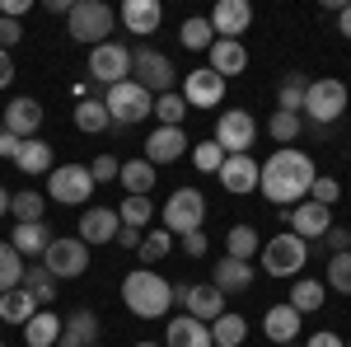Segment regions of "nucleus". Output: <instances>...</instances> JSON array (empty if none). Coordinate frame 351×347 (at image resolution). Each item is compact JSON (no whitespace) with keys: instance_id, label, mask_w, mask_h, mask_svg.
Here are the masks:
<instances>
[{"instance_id":"1","label":"nucleus","mask_w":351,"mask_h":347,"mask_svg":"<svg viewBox=\"0 0 351 347\" xmlns=\"http://www.w3.org/2000/svg\"><path fill=\"white\" fill-rule=\"evenodd\" d=\"M314 179H319V169L309 160V150H295V146H281V150H271L267 160L258 164V188H263V197L276 212L300 207L309 197Z\"/></svg>"},{"instance_id":"2","label":"nucleus","mask_w":351,"mask_h":347,"mask_svg":"<svg viewBox=\"0 0 351 347\" xmlns=\"http://www.w3.org/2000/svg\"><path fill=\"white\" fill-rule=\"evenodd\" d=\"M122 300H127V310L136 320H164L173 310V282H164L150 267H132L122 277Z\"/></svg>"},{"instance_id":"3","label":"nucleus","mask_w":351,"mask_h":347,"mask_svg":"<svg viewBox=\"0 0 351 347\" xmlns=\"http://www.w3.org/2000/svg\"><path fill=\"white\" fill-rule=\"evenodd\" d=\"M112 24H117V14H112V5H104V0H75V5H71V14H66L71 38L84 43V47L112 43Z\"/></svg>"},{"instance_id":"4","label":"nucleus","mask_w":351,"mask_h":347,"mask_svg":"<svg viewBox=\"0 0 351 347\" xmlns=\"http://www.w3.org/2000/svg\"><path fill=\"white\" fill-rule=\"evenodd\" d=\"M104 108L112 117V132H122V127H136V122H145L155 113V94H145L136 80H122L104 89Z\"/></svg>"},{"instance_id":"5","label":"nucleus","mask_w":351,"mask_h":347,"mask_svg":"<svg viewBox=\"0 0 351 347\" xmlns=\"http://www.w3.org/2000/svg\"><path fill=\"white\" fill-rule=\"evenodd\" d=\"M347 85L324 76V80H309L304 89V108H300V117H309L314 127H332V122H342V113H347Z\"/></svg>"},{"instance_id":"6","label":"nucleus","mask_w":351,"mask_h":347,"mask_svg":"<svg viewBox=\"0 0 351 347\" xmlns=\"http://www.w3.org/2000/svg\"><path fill=\"white\" fill-rule=\"evenodd\" d=\"M160 216H164V230L183 240V235H192V230L206 225V197H202L197 188H173Z\"/></svg>"},{"instance_id":"7","label":"nucleus","mask_w":351,"mask_h":347,"mask_svg":"<svg viewBox=\"0 0 351 347\" xmlns=\"http://www.w3.org/2000/svg\"><path fill=\"white\" fill-rule=\"evenodd\" d=\"M304 263H309V244L300 235H291V230H281V235H271L263 244V272L267 277H300Z\"/></svg>"},{"instance_id":"8","label":"nucleus","mask_w":351,"mask_h":347,"mask_svg":"<svg viewBox=\"0 0 351 347\" xmlns=\"http://www.w3.org/2000/svg\"><path fill=\"white\" fill-rule=\"evenodd\" d=\"M132 80L145 89V94H173V85H178V71H173V61L155 47H136L132 52Z\"/></svg>"},{"instance_id":"9","label":"nucleus","mask_w":351,"mask_h":347,"mask_svg":"<svg viewBox=\"0 0 351 347\" xmlns=\"http://www.w3.org/2000/svg\"><path fill=\"white\" fill-rule=\"evenodd\" d=\"M47 197L61 202V207H84L94 197V174L89 164H56L47 174Z\"/></svg>"},{"instance_id":"10","label":"nucleus","mask_w":351,"mask_h":347,"mask_svg":"<svg viewBox=\"0 0 351 347\" xmlns=\"http://www.w3.org/2000/svg\"><path fill=\"white\" fill-rule=\"evenodd\" d=\"M211 141H216L225 155H248L253 141H258V117L243 113V108H230V113H220L216 136H211Z\"/></svg>"},{"instance_id":"11","label":"nucleus","mask_w":351,"mask_h":347,"mask_svg":"<svg viewBox=\"0 0 351 347\" xmlns=\"http://www.w3.org/2000/svg\"><path fill=\"white\" fill-rule=\"evenodd\" d=\"M43 267L52 272L56 282H66V277H84V272H89V244H80L75 235L52 240V244H47V254H43Z\"/></svg>"},{"instance_id":"12","label":"nucleus","mask_w":351,"mask_h":347,"mask_svg":"<svg viewBox=\"0 0 351 347\" xmlns=\"http://www.w3.org/2000/svg\"><path fill=\"white\" fill-rule=\"evenodd\" d=\"M89 76L99 85L132 80V52H127L122 43H99V47H89Z\"/></svg>"},{"instance_id":"13","label":"nucleus","mask_w":351,"mask_h":347,"mask_svg":"<svg viewBox=\"0 0 351 347\" xmlns=\"http://www.w3.org/2000/svg\"><path fill=\"white\" fill-rule=\"evenodd\" d=\"M173 305H183V315L211 324L225 315V291H216L211 282H197V287H173Z\"/></svg>"},{"instance_id":"14","label":"nucleus","mask_w":351,"mask_h":347,"mask_svg":"<svg viewBox=\"0 0 351 347\" xmlns=\"http://www.w3.org/2000/svg\"><path fill=\"white\" fill-rule=\"evenodd\" d=\"M286 225H291V235H300L304 244H319L332 230V212L328 207H319V202H300V207H291V216H286Z\"/></svg>"},{"instance_id":"15","label":"nucleus","mask_w":351,"mask_h":347,"mask_svg":"<svg viewBox=\"0 0 351 347\" xmlns=\"http://www.w3.org/2000/svg\"><path fill=\"white\" fill-rule=\"evenodd\" d=\"M183 104L188 108H220L225 99V80H220L211 66H202V71H188V80H183Z\"/></svg>"},{"instance_id":"16","label":"nucleus","mask_w":351,"mask_h":347,"mask_svg":"<svg viewBox=\"0 0 351 347\" xmlns=\"http://www.w3.org/2000/svg\"><path fill=\"white\" fill-rule=\"evenodd\" d=\"M43 104L38 99H28V94H19V99H10L5 104V117H0V127L10 136H19V141H28V136H38V127H43Z\"/></svg>"},{"instance_id":"17","label":"nucleus","mask_w":351,"mask_h":347,"mask_svg":"<svg viewBox=\"0 0 351 347\" xmlns=\"http://www.w3.org/2000/svg\"><path fill=\"white\" fill-rule=\"evenodd\" d=\"M206 19H211V33H216V38H239V33H248V24H253V5H248V0H216V10H211Z\"/></svg>"},{"instance_id":"18","label":"nucleus","mask_w":351,"mask_h":347,"mask_svg":"<svg viewBox=\"0 0 351 347\" xmlns=\"http://www.w3.org/2000/svg\"><path fill=\"white\" fill-rule=\"evenodd\" d=\"M117 230H122V216L112 212V207H89V212L80 216L75 240H80V244H112V240H117Z\"/></svg>"},{"instance_id":"19","label":"nucleus","mask_w":351,"mask_h":347,"mask_svg":"<svg viewBox=\"0 0 351 347\" xmlns=\"http://www.w3.org/2000/svg\"><path fill=\"white\" fill-rule=\"evenodd\" d=\"M183 150H192L188 136H183V127H155L150 141H145V155H141V160H150L155 169H160V164L183 160Z\"/></svg>"},{"instance_id":"20","label":"nucleus","mask_w":351,"mask_h":347,"mask_svg":"<svg viewBox=\"0 0 351 347\" xmlns=\"http://www.w3.org/2000/svg\"><path fill=\"white\" fill-rule=\"evenodd\" d=\"M117 19H122V28H127V33L150 38V33L164 24V5H160V0H127V5L117 10Z\"/></svg>"},{"instance_id":"21","label":"nucleus","mask_w":351,"mask_h":347,"mask_svg":"<svg viewBox=\"0 0 351 347\" xmlns=\"http://www.w3.org/2000/svg\"><path fill=\"white\" fill-rule=\"evenodd\" d=\"M216 179L225 183V192L243 197V192L258 188V160H253V155H225V164H220Z\"/></svg>"},{"instance_id":"22","label":"nucleus","mask_w":351,"mask_h":347,"mask_svg":"<svg viewBox=\"0 0 351 347\" xmlns=\"http://www.w3.org/2000/svg\"><path fill=\"white\" fill-rule=\"evenodd\" d=\"M206 56H211V71H216L220 80H230V76H243V66H248V47H243L239 38H216Z\"/></svg>"},{"instance_id":"23","label":"nucleus","mask_w":351,"mask_h":347,"mask_svg":"<svg viewBox=\"0 0 351 347\" xmlns=\"http://www.w3.org/2000/svg\"><path fill=\"white\" fill-rule=\"evenodd\" d=\"M164 347H216L211 343V328L192 315H173L169 320V333H164Z\"/></svg>"},{"instance_id":"24","label":"nucleus","mask_w":351,"mask_h":347,"mask_svg":"<svg viewBox=\"0 0 351 347\" xmlns=\"http://www.w3.org/2000/svg\"><path fill=\"white\" fill-rule=\"evenodd\" d=\"M94 338H99V315H94V310H75V315L61 320L56 347H89Z\"/></svg>"},{"instance_id":"25","label":"nucleus","mask_w":351,"mask_h":347,"mask_svg":"<svg viewBox=\"0 0 351 347\" xmlns=\"http://www.w3.org/2000/svg\"><path fill=\"white\" fill-rule=\"evenodd\" d=\"M263 333H267L276 347H286V343H295L300 338V315L281 300V305H271L267 315H263Z\"/></svg>"},{"instance_id":"26","label":"nucleus","mask_w":351,"mask_h":347,"mask_svg":"<svg viewBox=\"0 0 351 347\" xmlns=\"http://www.w3.org/2000/svg\"><path fill=\"white\" fill-rule=\"evenodd\" d=\"M14 164H19L24 174L38 179V174H52V169H56V150L43 141V136H28L24 146H19V155H14Z\"/></svg>"},{"instance_id":"27","label":"nucleus","mask_w":351,"mask_h":347,"mask_svg":"<svg viewBox=\"0 0 351 347\" xmlns=\"http://www.w3.org/2000/svg\"><path fill=\"white\" fill-rule=\"evenodd\" d=\"M211 287L216 291H248L253 287V263H239V258L211 263Z\"/></svg>"},{"instance_id":"28","label":"nucleus","mask_w":351,"mask_h":347,"mask_svg":"<svg viewBox=\"0 0 351 347\" xmlns=\"http://www.w3.org/2000/svg\"><path fill=\"white\" fill-rule=\"evenodd\" d=\"M52 240H56V235L47 230V225H43V221H28V225H14V235H10V244L19 249V258H43Z\"/></svg>"},{"instance_id":"29","label":"nucleus","mask_w":351,"mask_h":347,"mask_svg":"<svg viewBox=\"0 0 351 347\" xmlns=\"http://www.w3.org/2000/svg\"><path fill=\"white\" fill-rule=\"evenodd\" d=\"M324 295H328L324 282H314V277H295V287H291V295H286V305H291L300 320H304V315L324 310Z\"/></svg>"},{"instance_id":"30","label":"nucleus","mask_w":351,"mask_h":347,"mask_svg":"<svg viewBox=\"0 0 351 347\" xmlns=\"http://www.w3.org/2000/svg\"><path fill=\"white\" fill-rule=\"evenodd\" d=\"M56 338H61V315H52V310H38V315L24 324L28 347H56Z\"/></svg>"},{"instance_id":"31","label":"nucleus","mask_w":351,"mask_h":347,"mask_svg":"<svg viewBox=\"0 0 351 347\" xmlns=\"http://www.w3.org/2000/svg\"><path fill=\"white\" fill-rule=\"evenodd\" d=\"M33 315H38V300H33L24 287H14V291L0 295V324H19V328H24Z\"/></svg>"},{"instance_id":"32","label":"nucleus","mask_w":351,"mask_h":347,"mask_svg":"<svg viewBox=\"0 0 351 347\" xmlns=\"http://www.w3.org/2000/svg\"><path fill=\"white\" fill-rule=\"evenodd\" d=\"M117 179L127 188V197H150V188H155V164L150 160H127L117 169Z\"/></svg>"},{"instance_id":"33","label":"nucleus","mask_w":351,"mask_h":347,"mask_svg":"<svg viewBox=\"0 0 351 347\" xmlns=\"http://www.w3.org/2000/svg\"><path fill=\"white\" fill-rule=\"evenodd\" d=\"M206 328H211V343L216 347H243V338H248V320L243 315H230V310L220 320H211Z\"/></svg>"},{"instance_id":"34","label":"nucleus","mask_w":351,"mask_h":347,"mask_svg":"<svg viewBox=\"0 0 351 347\" xmlns=\"http://www.w3.org/2000/svg\"><path fill=\"white\" fill-rule=\"evenodd\" d=\"M47 212V192H38V188H24V192H10V216L28 225V221H43Z\"/></svg>"},{"instance_id":"35","label":"nucleus","mask_w":351,"mask_h":347,"mask_svg":"<svg viewBox=\"0 0 351 347\" xmlns=\"http://www.w3.org/2000/svg\"><path fill=\"white\" fill-rule=\"evenodd\" d=\"M108 127H112V117H108V108H104V99H84V104H75V132L99 136V132H108Z\"/></svg>"},{"instance_id":"36","label":"nucleus","mask_w":351,"mask_h":347,"mask_svg":"<svg viewBox=\"0 0 351 347\" xmlns=\"http://www.w3.org/2000/svg\"><path fill=\"white\" fill-rule=\"evenodd\" d=\"M19 287H24V291L33 295L38 305H52V300H56V277H52V272H47L43 263H28V267H24V282H19Z\"/></svg>"},{"instance_id":"37","label":"nucleus","mask_w":351,"mask_h":347,"mask_svg":"<svg viewBox=\"0 0 351 347\" xmlns=\"http://www.w3.org/2000/svg\"><path fill=\"white\" fill-rule=\"evenodd\" d=\"M178 43H183L188 52H211V43H216L211 19H206V14H192V19H183V28H178Z\"/></svg>"},{"instance_id":"38","label":"nucleus","mask_w":351,"mask_h":347,"mask_svg":"<svg viewBox=\"0 0 351 347\" xmlns=\"http://www.w3.org/2000/svg\"><path fill=\"white\" fill-rule=\"evenodd\" d=\"M253 254H258V230H253V225H234V230L225 235V258L253 263Z\"/></svg>"},{"instance_id":"39","label":"nucleus","mask_w":351,"mask_h":347,"mask_svg":"<svg viewBox=\"0 0 351 347\" xmlns=\"http://www.w3.org/2000/svg\"><path fill=\"white\" fill-rule=\"evenodd\" d=\"M304 89H309V80H304L300 71H291V76L281 80V89H276V113H300V108H304Z\"/></svg>"},{"instance_id":"40","label":"nucleus","mask_w":351,"mask_h":347,"mask_svg":"<svg viewBox=\"0 0 351 347\" xmlns=\"http://www.w3.org/2000/svg\"><path fill=\"white\" fill-rule=\"evenodd\" d=\"M24 258H19V249L14 244H0V295L5 291H14L19 282H24Z\"/></svg>"},{"instance_id":"41","label":"nucleus","mask_w":351,"mask_h":347,"mask_svg":"<svg viewBox=\"0 0 351 347\" xmlns=\"http://www.w3.org/2000/svg\"><path fill=\"white\" fill-rule=\"evenodd\" d=\"M169 249H173V235H169L164 225H155V230L141 235V249H136V254H141V263H160Z\"/></svg>"},{"instance_id":"42","label":"nucleus","mask_w":351,"mask_h":347,"mask_svg":"<svg viewBox=\"0 0 351 347\" xmlns=\"http://www.w3.org/2000/svg\"><path fill=\"white\" fill-rule=\"evenodd\" d=\"M117 216H122V225H132V230H145V225H150V216H155V202H150V197H122Z\"/></svg>"},{"instance_id":"43","label":"nucleus","mask_w":351,"mask_h":347,"mask_svg":"<svg viewBox=\"0 0 351 347\" xmlns=\"http://www.w3.org/2000/svg\"><path fill=\"white\" fill-rule=\"evenodd\" d=\"M267 132H271V141H276V146H291V141L304 132V117H300V113H271Z\"/></svg>"},{"instance_id":"44","label":"nucleus","mask_w":351,"mask_h":347,"mask_svg":"<svg viewBox=\"0 0 351 347\" xmlns=\"http://www.w3.org/2000/svg\"><path fill=\"white\" fill-rule=\"evenodd\" d=\"M155 117H160V127H183V117H188L183 94H178V89H173V94H160V99H155Z\"/></svg>"},{"instance_id":"45","label":"nucleus","mask_w":351,"mask_h":347,"mask_svg":"<svg viewBox=\"0 0 351 347\" xmlns=\"http://www.w3.org/2000/svg\"><path fill=\"white\" fill-rule=\"evenodd\" d=\"M324 287H332V291L351 295V254H347V249L328 258V282H324Z\"/></svg>"},{"instance_id":"46","label":"nucleus","mask_w":351,"mask_h":347,"mask_svg":"<svg viewBox=\"0 0 351 347\" xmlns=\"http://www.w3.org/2000/svg\"><path fill=\"white\" fill-rule=\"evenodd\" d=\"M192 164H197L202 174H220V164H225V150H220L216 141H197V146H192Z\"/></svg>"},{"instance_id":"47","label":"nucleus","mask_w":351,"mask_h":347,"mask_svg":"<svg viewBox=\"0 0 351 347\" xmlns=\"http://www.w3.org/2000/svg\"><path fill=\"white\" fill-rule=\"evenodd\" d=\"M337 197H342V183H337V179H328V174H319L314 188H309V202H319V207L332 212V207H337Z\"/></svg>"},{"instance_id":"48","label":"nucleus","mask_w":351,"mask_h":347,"mask_svg":"<svg viewBox=\"0 0 351 347\" xmlns=\"http://www.w3.org/2000/svg\"><path fill=\"white\" fill-rule=\"evenodd\" d=\"M117 169H122V164L112 160V150H108V155H99V160L89 164V174H94V188H99V183H112V179H117Z\"/></svg>"},{"instance_id":"49","label":"nucleus","mask_w":351,"mask_h":347,"mask_svg":"<svg viewBox=\"0 0 351 347\" xmlns=\"http://www.w3.org/2000/svg\"><path fill=\"white\" fill-rule=\"evenodd\" d=\"M206 249H211L206 230H192V235H183V254H192V258H206Z\"/></svg>"},{"instance_id":"50","label":"nucleus","mask_w":351,"mask_h":347,"mask_svg":"<svg viewBox=\"0 0 351 347\" xmlns=\"http://www.w3.org/2000/svg\"><path fill=\"white\" fill-rule=\"evenodd\" d=\"M319 249H324L328 258H332V254H342V249H347V230H337V225H332L324 240H319Z\"/></svg>"},{"instance_id":"51","label":"nucleus","mask_w":351,"mask_h":347,"mask_svg":"<svg viewBox=\"0 0 351 347\" xmlns=\"http://www.w3.org/2000/svg\"><path fill=\"white\" fill-rule=\"evenodd\" d=\"M19 38H24V28H19V19H0V47H5V52H10V47H14Z\"/></svg>"},{"instance_id":"52","label":"nucleus","mask_w":351,"mask_h":347,"mask_svg":"<svg viewBox=\"0 0 351 347\" xmlns=\"http://www.w3.org/2000/svg\"><path fill=\"white\" fill-rule=\"evenodd\" d=\"M33 10V0H0V19H24Z\"/></svg>"},{"instance_id":"53","label":"nucleus","mask_w":351,"mask_h":347,"mask_svg":"<svg viewBox=\"0 0 351 347\" xmlns=\"http://www.w3.org/2000/svg\"><path fill=\"white\" fill-rule=\"evenodd\" d=\"M19 146H24L19 136H10L5 127H0V160H14V155H19Z\"/></svg>"},{"instance_id":"54","label":"nucleus","mask_w":351,"mask_h":347,"mask_svg":"<svg viewBox=\"0 0 351 347\" xmlns=\"http://www.w3.org/2000/svg\"><path fill=\"white\" fill-rule=\"evenodd\" d=\"M14 85V61H10V52L0 47V89H10Z\"/></svg>"},{"instance_id":"55","label":"nucleus","mask_w":351,"mask_h":347,"mask_svg":"<svg viewBox=\"0 0 351 347\" xmlns=\"http://www.w3.org/2000/svg\"><path fill=\"white\" fill-rule=\"evenodd\" d=\"M141 235H145V230H132V225H122V230H117V244H122V249H141Z\"/></svg>"},{"instance_id":"56","label":"nucleus","mask_w":351,"mask_h":347,"mask_svg":"<svg viewBox=\"0 0 351 347\" xmlns=\"http://www.w3.org/2000/svg\"><path fill=\"white\" fill-rule=\"evenodd\" d=\"M304 347H347V343H342L337 333H328V328H324V333H314V338H309Z\"/></svg>"},{"instance_id":"57","label":"nucleus","mask_w":351,"mask_h":347,"mask_svg":"<svg viewBox=\"0 0 351 347\" xmlns=\"http://www.w3.org/2000/svg\"><path fill=\"white\" fill-rule=\"evenodd\" d=\"M337 33H342V38H351V0L337 10Z\"/></svg>"},{"instance_id":"58","label":"nucleus","mask_w":351,"mask_h":347,"mask_svg":"<svg viewBox=\"0 0 351 347\" xmlns=\"http://www.w3.org/2000/svg\"><path fill=\"white\" fill-rule=\"evenodd\" d=\"M0 216H10V192H5V183H0Z\"/></svg>"},{"instance_id":"59","label":"nucleus","mask_w":351,"mask_h":347,"mask_svg":"<svg viewBox=\"0 0 351 347\" xmlns=\"http://www.w3.org/2000/svg\"><path fill=\"white\" fill-rule=\"evenodd\" d=\"M347 254H351V225H347Z\"/></svg>"},{"instance_id":"60","label":"nucleus","mask_w":351,"mask_h":347,"mask_svg":"<svg viewBox=\"0 0 351 347\" xmlns=\"http://www.w3.org/2000/svg\"><path fill=\"white\" fill-rule=\"evenodd\" d=\"M136 347H160V343H136Z\"/></svg>"},{"instance_id":"61","label":"nucleus","mask_w":351,"mask_h":347,"mask_svg":"<svg viewBox=\"0 0 351 347\" xmlns=\"http://www.w3.org/2000/svg\"><path fill=\"white\" fill-rule=\"evenodd\" d=\"M286 347H295V343H286Z\"/></svg>"},{"instance_id":"62","label":"nucleus","mask_w":351,"mask_h":347,"mask_svg":"<svg viewBox=\"0 0 351 347\" xmlns=\"http://www.w3.org/2000/svg\"><path fill=\"white\" fill-rule=\"evenodd\" d=\"M89 347H99V343H89Z\"/></svg>"},{"instance_id":"63","label":"nucleus","mask_w":351,"mask_h":347,"mask_svg":"<svg viewBox=\"0 0 351 347\" xmlns=\"http://www.w3.org/2000/svg\"><path fill=\"white\" fill-rule=\"evenodd\" d=\"M0 347H5V343H0Z\"/></svg>"},{"instance_id":"64","label":"nucleus","mask_w":351,"mask_h":347,"mask_svg":"<svg viewBox=\"0 0 351 347\" xmlns=\"http://www.w3.org/2000/svg\"><path fill=\"white\" fill-rule=\"evenodd\" d=\"M347 347H351V343H347Z\"/></svg>"}]
</instances>
